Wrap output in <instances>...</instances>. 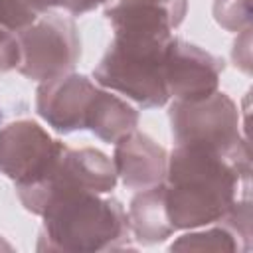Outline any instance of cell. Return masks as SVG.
<instances>
[{
  "label": "cell",
  "mask_w": 253,
  "mask_h": 253,
  "mask_svg": "<svg viewBox=\"0 0 253 253\" xmlns=\"http://www.w3.org/2000/svg\"><path fill=\"white\" fill-rule=\"evenodd\" d=\"M251 162L200 144H176L164 176L166 213L174 231L198 229L223 219L249 186ZM249 194V192H245Z\"/></svg>",
  "instance_id": "cell-1"
},
{
  "label": "cell",
  "mask_w": 253,
  "mask_h": 253,
  "mask_svg": "<svg viewBox=\"0 0 253 253\" xmlns=\"http://www.w3.org/2000/svg\"><path fill=\"white\" fill-rule=\"evenodd\" d=\"M38 249L95 253L128 247V221L123 204L105 194L75 192L51 198L42 210Z\"/></svg>",
  "instance_id": "cell-2"
},
{
  "label": "cell",
  "mask_w": 253,
  "mask_h": 253,
  "mask_svg": "<svg viewBox=\"0 0 253 253\" xmlns=\"http://www.w3.org/2000/svg\"><path fill=\"white\" fill-rule=\"evenodd\" d=\"M172 36L115 34L93 69L99 87L117 91L142 109L164 107L170 97L164 83V53Z\"/></svg>",
  "instance_id": "cell-3"
},
{
  "label": "cell",
  "mask_w": 253,
  "mask_h": 253,
  "mask_svg": "<svg viewBox=\"0 0 253 253\" xmlns=\"http://www.w3.org/2000/svg\"><path fill=\"white\" fill-rule=\"evenodd\" d=\"M117 180L113 158L97 148H69L63 144L47 172L36 182L16 186V194L28 211L40 215L55 196L75 192L109 194Z\"/></svg>",
  "instance_id": "cell-4"
},
{
  "label": "cell",
  "mask_w": 253,
  "mask_h": 253,
  "mask_svg": "<svg viewBox=\"0 0 253 253\" xmlns=\"http://www.w3.org/2000/svg\"><path fill=\"white\" fill-rule=\"evenodd\" d=\"M170 126L176 144H200L235 160L251 162L247 140L239 130V109L221 91L200 101H174Z\"/></svg>",
  "instance_id": "cell-5"
},
{
  "label": "cell",
  "mask_w": 253,
  "mask_h": 253,
  "mask_svg": "<svg viewBox=\"0 0 253 253\" xmlns=\"http://www.w3.org/2000/svg\"><path fill=\"white\" fill-rule=\"evenodd\" d=\"M16 40L20 47L16 69L24 77L40 83L69 73L81 55L75 22L51 12L18 32Z\"/></svg>",
  "instance_id": "cell-6"
},
{
  "label": "cell",
  "mask_w": 253,
  "mask_h": 253,
  "mask_svg": "<svg viewBox=\"0 0 253 253\" xmlns=\"http://www.w3.org/2000/svg\"><path fill=\"white\" fill-rule=\"evenodd\" d=\"M63 142L55 140L40 123L20 119L0 128V174L16 186L36 182L53 164Z\"/></svg>",
  "instance_id": "cell-7"
},
{
  "label": "cell",
  "mask_w": 253,
  "mask_h": 253,
  "mask_svg": "<svg viewBox=\"0 0 253 253\" xmlns=\"http://www.w3.org/2000/svg\"><path fill=\"white\" fill-rule=\"evenodd\" d=\"M223 61L210 51L182 40L170 38L164 53V83L174 101H200L217 91Z\"/></svg>",
  "instance_id": "cell-8"
},
{
  "label": "cell",
  "mask_w": 253,
  "mask_h": 253,
  "mask_svg": "<svg viewBox=\"0 0 253 253\" xmlns=\"http://www.w3.org/2000/svg\"><path fill=\"white\" fill-rule=\"evenodd\" d=\"M99 85L81 73H63L40 83L36 93L38 115L57 132L69 134L87 128V119Z\"/></svg>",
  "instance_id": "cell-9"
},
{
  "label": "cell",
  "mask_w": 253,
  "mask_h": 253,
  "mask_svg": "<svg viewBox=\"0 0 253 253\" xmlns=\"http://www.w3.org/2000/svg\"><path fill=\"white\" fill-rule=\"evenodd\" d=\"M113 164L117 178L128 190H146L164 182L168 152L136 128L115 142Z\"/></svg>",
  "instance_id": "cell-10"
},
{
  "label": "cell",
  "mask_w": 253,
  "mask_h": 253,
  "mask_svg": "<svg viewBox=\"0 0 253 253\" xmlns=\"http://www.w3.org/2000/svg\"><path fill=\"white\" fill-rule=\"evenodd\" d=\"M103 6L115 34L172 36L186 16L188 0H105Z\"/></svg>",
  "instance_id": "cell-11"
},
{
  "label": "cell",
  "mask_w": 253,
  "mask_h": 253,
  "mask_svg": "<svg viewBox=\"0 0 253 253\" xmlns=\"http://www.w3.org/2000/svg\"><path fill=\"white\" fill-rule=\"evenodd\" d=\"M126 221L128 231L140 245H154L166 241L174 233V227L166 213L164 184L138 190V194L130 200Z\"/></svg>",
  "instance_id": "cell-12"
},
{
  "label": "cell",
  "mask_w": 253,
  "mask_h": 253,
  "mask_svg": "<svg viewBox=\"0 0 253 253\" xmlns=\"http://www.w3.org/2000/svg\"><path fill=\"white\" fill-rule=\"evenodd\" d=\"M138 125V111L128 105L119 95H113L109 89L99 87L89 119L87 130H91L101 140L115 144L125 134L132 132Z\"/></svg>",
  "instance_id": "cell-13"
},
{
  "label": "cell",
  "mask_w": 253,
  "mask_h": 253,
  "mask_svg": "<svg viewBox=\"0 0 253 253\" xmlns=\"http://www.w3.org/2000/svg\"><path fill=\"white\" fill-rule=\"evenodd\" d=\"M170 251H243L237 237L221 225H206L204 229H190L170 243Z\"/></svg>",
  "instance_id": "cell-14"
},
{
  "label": "cell",
  "mask_w": 253,
  "mask_h": 253,
  "mask_svg": "<svg viewBox=\"0 0 253 253\" xmlns=\"http://www.w3.org/2000/svg\"><path fill=\"white\" fill-rule=\"evenodd\" d=\"M213 18L227 32L239 34L243 30H249L253 20L251 0H215Z\"/></svg>",
  "instance_id": "cell-15"
},
{
  "label": "cell",
  "mask_w": 253,
  "mask_h": 253,
  "mask_svg": "<svg viewBox=\"0 0 253 253\" xmlns=\"http://www.w3.org/2000/svg\"><path fill=\"white\" fill-rule=\"evenodd\" d=\"M38 20V12L26 0H0V26L12 34L22 32Z\"/></svg>",
  "instance_id": "cell-16"
},
{
  "label": "cell",
  "mask_w": 253,
  "mask_h": 253,
  "mask_svg": "<svg viewBox=\"0 0 253 253\" xmlns=\"http://www.w3.org/2000/svg\"><path fill=\"white\" fill-rule=\"evenodd\" d=\"M38 14L40 12H49L51 8H61L71 16H79L85 12L95 10L101 6L105 0H26Z\"/></svg>",
  "instance_id": "cell-17"
},
{
  "label": "cell",
  "mask_w": 253,
  "mask_h": 253,
  "mask_svg": "<svg viewBox=\"0 0 253 253\" xmlns=\"http://www.w3.org/2000/svg\"><path fill=\"white\" fill-rule=\"evenodd\" d=\"M18 61H20V47H18L16 34L0 26V73L16 69Z\"/></svg>",
  "instance_id": "cell-18"
},
{
  "label": "cell",
  "mask_w": 253,
  "mask_h": 253,
  "mask_svg": "<svg viewBox=\"0 0 253 253\" xmlns=\"http://www.w3.org/2000/svg\"><path fill=\"white\" fill-rule=\"evenodd\" d=\"M231 59L235 67H239L243 73H251V28L237 34V40L233 43Z\"/></svg>",
  "instance_id": "cell-19"
},
{
  "label": "cell",
  "mask_w": 253,
  "mask_h": 253,
  "mask_svg": "<svg viewBox=\"0 0 253 253\" xmlns=\"http://www.w3.org/2000/svg\"><path fill=\"white\" fill-rule=\"evenodd\" d=\"M0 249H8V251L12 249V245H10V243H6V241L2 239V235H0Z\"/></svg>",
  "instance_id": "cell-20"
}]
</instances>
